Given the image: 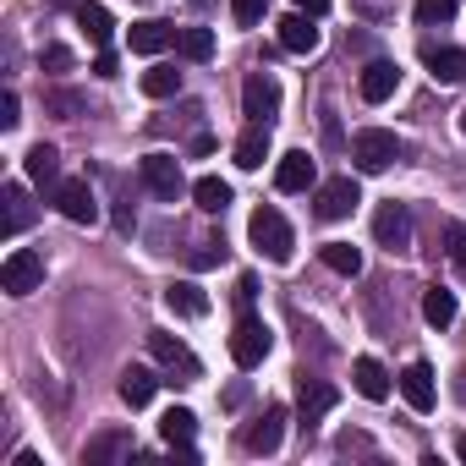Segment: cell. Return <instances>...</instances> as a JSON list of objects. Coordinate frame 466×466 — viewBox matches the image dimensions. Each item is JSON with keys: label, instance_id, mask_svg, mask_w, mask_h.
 Segmentation results:
<instances>
[{"label": "cell", "instance_id": "1", "mask_svg": "<svg viewBox=\"0 0 466 466\" xmlns=\"http://www.w3.org/2000/svg\"><path fill=\"white\" fill-rule=\"evenodd\" d=\"M248 237H253V248H258L269 264H291V253H297V237H291V225H286V214H280L275 203H258V208H253Z\"/></svg>", "mask_w": 466, "mask_h": 466}, {"label": "cell", "instance_id": "2", "mask_svg": "<svg viewBox=\"0 0 466 466\" xmlns=\"http://www.w3.org/2000/svg\"><path fill=\"white\" fill-rule=\"evenodd\" d=\"M351 159H357V170L379 176V170H390V165L400 159V137L384 132V127H362V132L351 137Z\"/></svg>", "mask_w": 466, "mask_h": 466}, {"label": "cell", "instance_id": "3", "mask_svg": "<svg viewBox=\"0 0 466 466\" xmlns=\"http://www.w3.org/2000/svg\"><path fill=\"white\" fill-rule=\"evenodd\" d=\"M45 286V258L34 248H17L6 253V264H0V291H12V297H28Z\"/></svg>", "mask_w": 466, "mask_h": 466}, {"label": "cell", "instance_id": "4", "mask_svg": "<svg viewBox=\"0 0 466 466\" xmlns=\"http://www.w3.org/2000/svg\"><path fill=\"white\" fill-rule=\"evenodd\" d=\"M230 357H237V368H258L269 357V324L253 319V313H242L237 329H230Z\"/></svg>", "mask_w": 466, "mask_h": 466}, {"label": "cell", "instance_id": "5", "mask_svg": "<svg viewBox=\"0 0 466 466\" xmlns=\"http://www.w3.org/2000/svg\"><path fill=\"white\" fill-rule=\"evenodd\" d=\"M242 116L275 127V116H280V83H275L269 72H253V77L242 83Z\"/></svg>", "mask_w": 466, "mask_h": 466}, {"label": "cell", "instance_id": "6", "mask_svg": "<svg viewBox=\"0 0 466 466\" xmlns=\"http://www.w3.org/2000/svg\"><path fill=\"white\" fill-rule=\"evenodd\" d=\"M286 439V406H264L248 428H242V450L248 455H275Z\"/></svg>", "mask_w": 466, "mask_h": 466}, {"label": "cell", "instance_id": "7", "mask_svg": "<svg viewBox=\"0 0 466 466\" xmlns=\"http://www.w3.org/2000/svg\"><path fill=\"white\" fill-rule=\"evenodd\" d=\"M143 187H148L154 198H165V203H176V198L187 192V176H181V159H176V154H148V159H143Z\"/></svg>", "mask_w": 466, "mask_h": 466}, {"label": "cell", "instance_id": "8", "mask_svg": "<svg viewBox=\"0 0 466 466\" xmlns=\"http://www.w3.org/2000/svg\"><path fill=\"white\" fill-rule=\"evenodd\" d=\"M56 208H61L72 225H94V219H99V198H94V187H88L83 176H72V181L56 187Z\"/></svg>", "mask_w": 466, "mask_h": 466}, {"label": "cell", "instance_id": "9", "mask_svg": "<svg viewBox=\"0 0 466 466\" xmlns=\"http://www.w3.org/2000/svg\"><path fill=\"white\" fill-rule=\"evenodd\" d=\"M373 237H379V248H390V253L411 248V214H406V203H379V214H373Z\"/></svg>", "mask_w": 466, "mask_h": 466}, {"label": "cell", "instance_id": "10", "mask_svg": "<svg viewBox=\"0 0 466 466\" xmlns=\"http://www.w3.org/2000/svg\"><path fill=\"white\" fill-rule=\"evenodd\" d=\"M357 203H362V192H357V181H351V176H335V181H324V187H319V198H313L319 219H346Z\"/></svg>", "mask_w": 466, "mask_h": 466}, {"label": "cell", "instance_id": "11", "mask_svg": "<svg viewBox=\"0 0 466 466\" xmlns=\"http://www.w3.org/2000/svg\"><path fill=\"white\" fill-rule=\"evenodd\" d=\"M280 50H291V56H313V50H319V17H308V12L280 17Z\"/></svg>", "mask_w": 466, "mask_h": 466}, {"label": "cell", "instance_id": "12", "mask_svg": "<svg viewBox=\"0 0 466 466\" xmlns=\"http://www.w3.org/2000/svg\"><path fill=\"white\" fill-rule=\"evenodd\" d=\"M400 395H406L411 411H433V400H439V390H433V368H428V362H406V373H400Z\"/></svg>", "mask_w": 466, "mask_h": 466}, {"label": "cell", "instance_id": "13", "mask_svg": "<svg viewBox=\"0 0 466 466\" xmlns=\"http://www.w3.org/2000/svg\"><path fill=\"white\" fill-rule=\"evenodd\" d=\"M148 351H154L170 373H181V379H198V373H203V362H198V357H192L176 335H148Z\"/></svg>", "mask_w": 466, "mask_h": 466}, {"label": "cell", "instance_id": "14", "mask_svg": "<svg viewBox=\"0 0 466 466\" xmlns=\"http://www.w3.org/2000/svg\"><path fill=\"white\" fill-rule=\"evenodd\" d=\"M395 83H400V66H395V61H368L357 88H362V99H368V105H384V99L395 94Z\"/></svg>", "mask_w": 466, "mask_h": 466}, {"label": "cell", "instance_id": "15", "mask_svg": "<svg viewBox=\"0 0 466 466\" xmlns=\"http://www.w3.org/2000/svg\"><path fill=\"white\" fill-rule=\"evenodd\" d=\"M313 176H319V170H313V159H308L302 148L280 154V165H275V187H280V192H308Z\"/></svg>", "mask_w": 466, "mask_h": 466}, {"label": "cell", "instance_id": "16", "mask_svg": "<svg viewBox=\"0 0 466 466\" xmlns=\"http://www.w3.org/2000/svg\"><path fill=\"white\" fill-rule=\"evenodd\" d=\"M351 384H357L362 400H390V373H384V362H373V357H357V362H351Z\"/></svg>", "mask_w": 466, "mask_h": 466}, {"label": "cell", "instance_id": "17", "mask_svg": "<svg viewBox=\"0 0 466 466\" xmlns=\"http://www.w3.org/2000/svg\"><path fill=\"white\" fill-rule=\"evenodd\" d=\"M116 455H132V433H127V428H105V433H94V439L83 444V461H88V466H105V461H116Z\"/></svg>", "mask_w": 466, "mask_h": 466}, {"label": "cell", "instance_id": "18", "mask_svg": "<svg viewBox=\"0 0 466 466\" xmlns=\"http://www.w3.org/2000/svg\"><path fill=\"white\" fill-rule=\"evenodd\" d=\"M0 203H6V219H0V237H17V230L34 219V203H28V187L23 181H6V192H0Z\"/></svg>", "mask_w": 466, "mask_h": 466}, {"label": "cell", "instance_id": "19", "mask_svg": "<svg viewBox=\"0 0 466 466\" xmlns=\"http://www.w3.org/2000/svg\"><path fill=\"white\" fill-rule=\"evenodd\" d=\"M264 159H269V127L264 121H248V132L237 137V165L242 170H258Z\"/></svg>", "mask_w": 466, "mask_h": 466}, {"label": "cell", "instance_id": "20", "mask_svg": "<svg viewBox=\"0 0 466 466\" xmlns=\"http://www.w3.org/2000/svg\"><path fill=\"white\" fill-rule=\"evenodd\" d=\"M165 308H170L176 319H203V313H208V297H203V286H192V280H176V286L165 291Z\"/></svg>", "mask_w": 466, "mask_h": 466}, {"label": "cell", "instance_id": "21", "mask_svg": "<svg viewBox=\"0 0 466 466\" xmlns=\"http://www.w3.org/2000/svg\"><path fill=\"white\" fill-rule=\"evenodd\" d=\"M23 165H28V181H34V187H61V181H56V176H61V154H56L50 143H34Z\"/></svg>", "mask_w": 466, "mask_h": 466}, {"label": "cell", "instance_id": "22", "mask_svg": "<svg viewBox=\"0 0 466 466\" xmlns=\"http://www.w3.org/2000/svg\"><path fill=\"white\" fill-rule=\"evenodd\" d=\"M77 23H83V34H88L99 50H110V34H116V23H110V12L99 6V0H83V6H77Z\"/></svg>", "mask_w": 466, "mask_h": 466}, {"label": "cell", "instance_id": "23", "mask_svg": "<svg viewBox=\"0 0 466 466\" xmlns=\"http://www.w3.org/2000/svg\"><path fill=\"white\" fill-rule=\"evenodd\" d=\"M192 203H198L203 214H225V208H230V187H225L219 176H198V181H192Z\"/></svg>", "mask_w": 466, "mask_h": 466}, {"label": "cell", "instance_id": "24", "mask_svg": "<svg viewBox=\"0 0 466 466\" xmlns=\"http://www.w3.org/2000/svg\"><path fill=\"white\" fill-rule=\"evenodd\" d=\"M319 258H324L335 275H346V280H357V275H362V248H351V242H324V248H319Z\"/></svg>", "mask_w": 466, "mask_h": 466}, {"label": "cell", "instance_id": "25", "mask_svg": "<svg viewBox=\"0 0 466 466\" xmlns=\"http://www.w3.org/2000/svg\"><path fill=\"white\" fill-rule=\"evenodd\" d=\"M329 406H335V384H324V379H308V384H302V400H297L302 422H319Z\"/></svg>", "mask_w": 466, "mask_h": 466}, {"label": "cell", "instance_id": "26", "mask_svg": "<svg viewBox=\"0 0 466 466\" xmlns=\"http://www.w3.org/2000/svg\"><path fill=\"white\" fill-rule=\"evenodd\" d=\"M165 45H176V28H165V23H132V50L137 56H159Z\"/></svg>", "mask_w": 466, "mask_h": 466}, {"label": "cell", "instance_id": "27", "mask_svg": "<svg viewBox=\"0 0 466 466\" xmlns=\"http://www.w3.org/2000/svg\"><path fill=\"white\" fill-rule=\"evenodd\" d=\"M422 319H428L433 329L455 324V291H444V286H428V291H422Z\"/></svg>", "mask_w": 466, "mask_h": 466}, {"label": "cell", "instance_id": "28", "mask_svg": "<svg viewBox=\"0 0 466 466\" xmlns=\"http://www.w3.org/2000/svg\"><path fill=\"white\" fill-rule=\"evenodd\" d=\"M154 384H159V379H154L148 368H127V373H121V400L137 411V406H148V400H154Z\"/></svg>", "mask_w": 466, "mask_h": 466}, {"label": "cell", "instance_id": "29", "mask_svg": "<svg viewBox=\"0 0 466 466\" xmlns=\"http://www.w3.org/2000/svg\"><path fill=\"white\" fill-rule=\"evenodd\" d=\"M159 433H165V444L176 450V444H192V433H198V417L187 411V406H170L165 417H159Z\"/></svg>", "mask_w": 466, "mask_h": 466}, {"label": "cell", "instance_id": "30", "mask_svg": "<svg viewBox=\"0 0 466 466\" xmlns=\"http://www.w3.org/2000/svg\"><path fill=\"white\" fill-rule=\"evenodd\" d=\"M422 61L439 83H466V50H428Z\"/></svg>", "mask_w": 466, "mask_h": 466}, {"label": "cell", "instance_id": "31", "mask_svg": "<svg viewBox=\"0 0 466 466\" xmlns=\"http://www.w3.org/2000/svg\"><path fill=\"white\" fill-rule=\"evenodd\" d=\"M176 50H181L187 61H208V56H214V34H208V28H176Z\"/></svg>", "mask_w": 466, "mask_h": 466}, {"label": "cell", "instance_id": "32", "mask_svg": "<svg viewBox=\"0 0 466 466\" xmlns=\"http://www.w3.org/2000/svg\"><path fill=\"white\" fill-rule=\"evenodd\" d=\"M143 94H148V99L181 94V72H176V66H148V72H143Z\"/></svg>", "mask_w": 466, "mask_h": 466}, {"label": "cell", "instance_id": "33", "mask_svg": "<svg viewBox=\"0 0 466 466\" xmlns=\"http://www.w3.org/2000/svg\"><path fill=\"white\" fill-rule=\"evenodd\" d=\"M455 17V0H417V23L422 28H444Z\"/></svg>", "mask_w": 466, "mask_h": 466}, {"label": "cell", "instance_id": "34", "mask_svg": "<svg viewBox=\"0 0 466 466\" xmlns=\"http://www.w3.org/2000/svg\"><path fill=\"white\" fill-rule=\"evenodd\" d=\"M230 17H237L242 28H258L264 23V0H230Z\"/></svg>", "mask_w": 466, "mask_h": 466}, {"label": "cell", "instance_id": "35", "mask_svg": "<svg viewBox=\"0 0 466 466\" xmlns=\"http://www.w3.org/2000/svg\"><path fill=\"white\" fill-rule=\"evenodd\" d=\"M219 258H225V248H219V242H203V248L192 253V269H214Z\"/></svg>", "mask_w": 466, "mask_h": 466}, {"label": "cell", "instance_id": "36", "mask_svg": "<svg viewBox=\"0 0 466 466\" xmlns=\"http://www.w3.org/2000/svg\"><path fill=\"white\" fill-rule=\"evenodd\" d=\"M17 121H23V116H17V94L6 88V94H0V127H6V132H12Z\"/></svg>", "mask_w": 466, "mask_h": 466}, {"label": "cell", "instance_id": "37", "mask_svg": "<svg viewBox=\"0 0 466 466\" xmlns=\"http://www.w3.org/2000/svg\"><path fill=\"white\" fill-rule=\"evenodd\" d=\"M39 61H45L50 72H66V66H72V50H66V45H50V50H45Z\"/></svg>", "mask_w": 466, "mask_h": 466}, {"label": "cell", "instance_id": "38", "mask_svg": "<svg viewBox=\"0 0 466 466\" xmlns=\"http://www.w3.org/2000/svg\"><path fill=\"white\" fill-rule=\"evenodd\" d=\"M116 66H121L116 50H99V56H94V77H116Z\"/></svg>", "mask_w": 466, "mask_h": 466}, {"label": "cell", "instance_id": "39", "mask_svg": "<svg viewBox=\"0 0 466 466\" xmlns=\"http://www.w3.org/2000/svg\"><path fill=\"white\" fill-rule=\"evenodd\" d=\"M297 12H308V17H324V12H329V0H297Z\"/></svg>", "mask_w": 466, "mask_h": 466}, {"label": "cell", "instance_id": "40", "mask_svg": "<svg viewBox=\"0 0 466 466\" xmlns=\"http://www.w3.org/2000/svg\"><path fill=\"white\" fill-rule=\"evenodd\" d=\"M455 450H461V461H466V433H461V444H455Z\"/></svg>", "mask_w": 466, "mask_h": 466}, {"label": "cell", "instance_id": "41", "mask_svg": "<svg viewBox=\"0 0 466 466\" xmlns=\"http://www.w3.org/2000/svg\"><path fill=\"white\" fill-rule=\"evenodd\" d=\"M461 132H466V110H461Z\"/></svg>", "mask_w": 466, "mask_h": 466}, {"label": "cell", "instance_id": "42", "mask_svg": "<svg viewBox=\"0 0 466 466\" xmlns=\"http://www.w3.org/2000/svg\"><path fill=\"white\" fill-rule=\"evenodd\" d=\"M56 6H66V0H56Z\"/></svg>", "mask_w": 466, "mask_h": 466}]
</instances>
